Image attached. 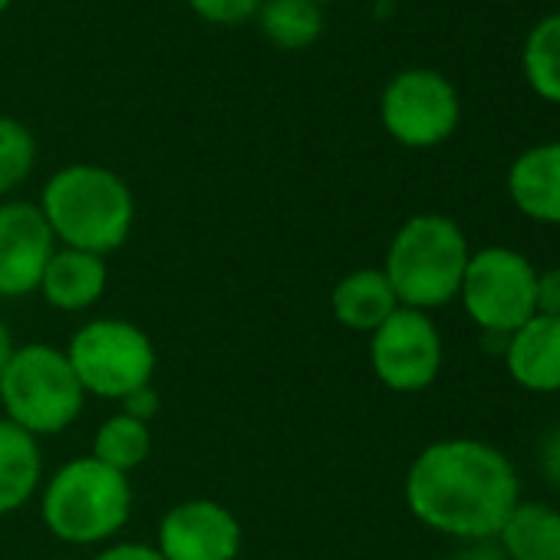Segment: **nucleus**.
Listing matches in <instances>:
<instances>
[{
    "mask_svg": "<svg viewBox=\"0 0 560 560\" xmlns=\"http://www.w3.org/2000/svg\"><path fill=\"white\" fill-rule=\"evenodd\" d=\"M468 257L471 247L462 224L448 214L422 211L406 218L393 234L383 273L389 277L399 307L429 314L458 301Z\"/></svg>",
    "mask_w": 560,
    "mask_h": 560,
    "instance_id": "3",
    "label": "nucleus"
},
{
    "mask_svg": "<svg viewBox=\"0 0 560 560\" xmlns=\"http://www.w3.org/2000/svg\"><path fill=\"white\" fill-rule=\"evenodd\" d=\"M504 370L527 393H560V317L534 314L504 343Z\"/></svg>",
    "mask_w": 560,
    "mask_h": 560,
    "instance_id": "12",
    "label": "nucleus"
},
{
    "mask_svg": "<svg viewBox=\"0 0 560 560\" xmlns=\"http://www.w3.org/2000/svg\"><path fill=\"white\" fill-rule=\"evenodd\" d=\"M494 544L504 560H560V511L540 501H517Z\"/></svg>",
    "mask_w": 560,
    "mask_h": 560,
    "instance_id": "17",
    "label": "nucleus"
},
{
    "mask_svg": "<svg viewBox=\"0 0 560 560\" xmlns=\"http://www.w3.org/2000/svg\"><path fill=\"white\" fill-rule=\"evenodd\" d=\"M14 4V0H0V18H4L8 14V8Z\"/></svg>",
    "mask_w": 560,
    "mask_h": 560,
    "instance_id": "29",
    "label": "nucleus"
},
{
    "mask_svg": "<svg viewBox=\"0 0 560 560\" xmlns=\"http://www.w3.org/2000/svg\"><path fill=\"white\" fill-rule=\"evenodd\" d=\"M330 311L340 327L353 334H373L399 311V301L383 267H357L337 280Z\"/></svg>",
    "mask_w": 560,
    "mask_h": 560,
    "instance_id": "15",
    "label": "nucleus"
},
{
    "mask_svg": "<svg viewBox=\"0 0 560 560\" xmlns=\"http://www.w3.org/2000/svg\"><path fill=\"white\" fill-rule=\"evenodd\" d=\"M264 0H188V8L208 21V24H221V27H234L244 21H254Z\"/></svg>",
    "mask_w": 560,
    "mask_h": 560,
    "instance_id": "22",
    "label": "nucleus"
},
{
    "mask_svg": "<svg viewBox=\"0 0 560 560\" xmlns=\"http://www.w3.org/2000/svg\"><path fill=\"white\" fill-rule=\"evenodd\" d=\"M383 129L406 149H435L462 122V100L439 70L412 67L396 73L380 96Z\"/></svg>",
    "mask_w": 560,
    "mask_h": 560,
    "instance_id": "8",
    "label": "nucleus"
},
{
    "mask_svg": "<svg viewBox=\"0 0 560 560\" xmlns=\"http://www.w3.org/2000/svg\"><path fill=\"white\" fill-rule=\"evenodd\" d=\"M93 560H162V553L155 550V544L119 540V544H106Z\"/></svg>",
    "mask_w": 560,
    "mask_h": 560,
    "instance_id": "26",
    "label": "nucleus"
},
{
    "mask_svg": "<svg viewBox=\"0 0 560 560\" xmlns=\"http://www.w3.org/2000/svg\"><path fill=\"white\" fill-rule=\"evenodd\" d=\"M63 353L86 396L116 402L142 386H152L159 366V353L149 334L122 317H100L83 324Z\"/></svg>",
    "mask_w": 560,
    "mask_h": 560,
    "instance_id": "6",
    "label": "nucleus"
},
{
    "mask_svg": "<svg viewBox=\"0 0 560 560\" xmlns=\"http://www.w3.org/2000/svg\"><path fill=\"white\" fill-rule=\"evenodd\" d=\"M521 70L534 96L560 106V14L537 21L521 50Z\"/></svg>",
    "mask_w": 560,
    "mask_h": 560,
    "instance_id": "20",
    "label": "nucleus"
},
{
    "mask_svg": "<svg viewBox=\"0 0 560 560\" xmlns=\"http://www.w3.org/2000/svg\"><path fill=\"white\" fill-rule=\"evenodd\" d=\"M462 560H504V553L498 550L494 540H478L468 544V553H462Z\"/></svg>",
    "mask_w": 560,
    "mask_h": 560,
    "instance_id": "27",
    "label": "nucleus"
},
{
    "mask_svg": "<svg viewBox=\"0 0 560 560\" xmlns=\"http://www.w3.org/2000/svg\"><path fill=\"white\" fill-rule=\"evenodd\" d=\"M244 544L241 521L211 498H185L172 504L155 534L162 560H237Z\"/></svg>",
    "mask_w": 560,
    "mask_h": 560,
    "instance_id": "10",
    "label": "nucleus"
},
{
    "mask_svg": "<svg viewBox=\"0 0 560 560\" xmlns=\"http://www.w3.org/2000/svg\"><path fill=\"white\" fill-rule=\"evenodd\" d=\"M514 208L537 224H560V142L524 149L508 168Z\"/></svg>",
    "mask_w": 560,
    "mask_h": 560,
    "instance_id": "14",
    "label": "nucleus"
},
{
    "mask_svg": "<svg viewBox=\"0 0 560 560\" xmlns=\"http://www.w3.org/2000/svg\"><path fill=\"white\" fill-rule=\"evenodd\" d=\"M159 409H162L159 393H155L152 386H142V389H136L132 396L122 399V409H119V412H126V416H132V419H139V422L149 425V422L159 416Z\"/></svg>",
    "mask_w": 560,
    "mask_h": 560,
    "instance_id": "25",
    "label": "nucleus"
},
{
    "mask_svg": "<svg viewBox=\"0 0 560 560\" xmlns=\"http://www.w3.org/2000/svg\"><path fill=\"white\" fill-rule=\"evenodd\" d=\"M132 481L129 475L96 462L93 455L70 458L60 465L40 494L44 527L73 547L109 544L132 517Z\"/></svg>",
    "mask_w": 560,
    "mask_h": 560,
    "instance_id": "4",
    "label": "nucleus"
},
{
    "mask_svg": "<svg viewBox=\"0 0 560 560\" xmlns=\"http://www.w3.org/2000/svg\"><path fill=\"white\" fill-rule=\"evenodd\" d=\"M90 455L122 475H132L152 455V429L126 412H116L100 422Z\"/></svg>",
    "mask_w": 560,
    "mask_h": 560,
    "instance_id": "19",
    "label": "nucleus"
},
{
    "mask_svg": "<svg viewBox=\"0 0 560 560\" xmlns=\"http://www.w3.org/2000/svg\"><path fill=\"white\" fill-rule=\"evenodd\" d=\"M534 288H537V267L521 250L491 244L471 250L458 301L468 320L481 334L511 337L537 314Z\"/></svg>",
    "mask_w": 560,
    "mask_h": 560,
    "instance_id": "7",
    "label": "nucleus"
},
{
    "mask_svg": "<svg viewBox=\"0 0 560 560\" xmlns=\"http://www.w3.org/2000/svg\"><path fill=\"white\" fill-rule=\"evenodd\" d=\"M534 307L544 317H560V264L547 267V270H537Z\"/></svg>",
    "mask_w": 560,
    "mask_h": 560,
    "instance_id": "23",
    "label": "nucleus"
},
{
    "mask_svg": "<svg viewBox=\"0 0 560 560\" xmlns=\"http://www.w3.org/2000/svg\"><path fill=\"white\" fill-rule=\"evenodd\" d=\"M44 485L40 439L0 416V514L21 511Z\"/></svg>",
    "mask_w": 560,
    "mask_h": 560,
    "instance_id": "16",
    "label": "nucleus"
},
{
    "mask_svg": "<svg viewBox=\"0 0 560 560\" xmlns=\"http://www.w3.org/2000/svg\"><path fill=\"white\" fill-rule=\"evenodd\" d=\"M109 288V267L106 257L73 247H57L44 277H40V298L63 314L90 311L103 301Z\"/></svg>",
    "mask_w": 560,
    "mask_h": 560,
    "instance_id": "13",
    "label": "nucleus"
},
{
    "mask_svg": "<svg viewBox=\"0 0 560 560\" xmlns=\"http://www.w3.org/2000/svg\"><path fill=\"white\" fill-rule=\"evenodd\" d=\"M86 406V393L63 350L50 343L18 347L0 376V409L4 419L34 439L67 432Z\"/></svg>",
    "mask_w": 560,
    "mask_h": 560,
    "instance_id": "5",
    "label": "nucleus"
},
{
    "mask_svg": "<svg viewBox=\"0 0 560 560\" xmlns=\"http://www.w3.org/2000/svg\"><path fill=\"white\" fill-rule=\"evenodd\" d=\"M14 350H18V343H14L11 330L4 327V320H0V376H4V370H8V363H11V357H14Z\"/></svg>",
    "mask_w": 560,
    "mask_h": 560,
    "instance_id": "28",
    "label": "nucleus"
},
{
    "mask_svg": "<svg viewBox=\"0 0 560 560\" xmlns=\"http://www.w3.org/2000/svg\"><path fill=\"white\" fill-rule=\"evenodd\" d=\"M254 21L280 50H307L324 34V8L314 0H264Z\"/></svg>",
    "mask_w": 560,
    "mask_h": 560,
    "instance_id": "18",
    "label": "nucleus"
},
{
    "mask_svg": "<svg viewBox=\"0 0 560 560\" xmlns=\"http://www.w3.org/2000/svg\"><path fill=\"white\" fill-rule=\"evenodd\" d=\"M402 494L412 517L429 530L478 544L498 537L504 517L521 501V485L498 445L439 439L412 458Z\"/></svg>",
    "mask_w": 560,
    "mask_h": 560,
    "instance_id": "1",
    "label": "nucleus"
},
{
    "mask_svg": "<svg viewBox=\"0 0 560 560\" xmlns=\"http://www.w3.org/2000/svg\"><path fill=\"white\" fill-rule=\"evenodd\" d=\"M37 205L60 247L100 257L119 250L136 224V195L126 178L93 162H73L50 175Z\"/></svg>",
    "mask_w": 560,
    "mask_h": 560,
    "instance_id": "2",
    "label": "nucleus"
},
{
    "mask_svg": "<svg viewBox=\"0 0 560 560\" xmlns=\"http://www.w3.org/2000/svg\"><path fill=\"white\" fill-rule=\"evenodd\" d=\"M57 237L34 201L0 205V298L21 301L40 291V277L57 250Z\"/></svg>",
    "mask_w": 560,
    "mask_h": 560,
    "instance_id": "11",
    "label": "nucleus"
},
{
    "mask_svg": "<svg viewBox=\"0 0 560 560\" xmlns=\"http://www.w3.org/2000/svg\"><path fill=\"white\" fill-rule=\"evenodd\" d=\"M537 465L547 478V485H553L560 491V425H553L537 448Z\"/></svg>",
    "mask_w": 560,
    "mask_h": 560,
    "instance_id": "24",
    "label": "nucleus"
},
{
    "mask_svg": "<svg viewBox=\"0 0 560 560\" xmlns=\"http://www.w3.org/2000/svg\"><path fill=\"white\" fill-rule=\"evenodd\" d=\"M445 347L435 320L422 311L399 307L370 334V366L393 393H422L442 373Z\"/></svg>",
    "mask_w": 560,
    "mask_h": 560,
    "instance_id": "9",
    "label": "nucleus"
},
{
    "mask_svg": "<svg viewBox=\"0 0 560 560\" xmlns=\"http://www.w3.org/2000/svg\"><path fill=\"white\" fill-rule=\"evenodd\" d=\"M37 165V139L34 132L14 119L0 116V198L21 188Z\"/></svg>",
    "mask_w": 560,
    "mask_h": 560,
    "instance_id": "21",
    "label": "nucleus"
},
{
    "mask_svg": "<svg viewBox=\"0 0 560 560\" xmlns=\"http://www.w3.org/2000/svg\"><path fill=\"white\" fill-rule=\"evenodd\" d=\"M314 4H317V8H324V4H334V0H314Z\"/></svg>",
    "mask_w": 560,
    "mask_h": 560,
    "instance_id": "30",
    "label": "nucleus"
}]
</instances>
